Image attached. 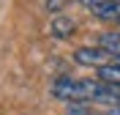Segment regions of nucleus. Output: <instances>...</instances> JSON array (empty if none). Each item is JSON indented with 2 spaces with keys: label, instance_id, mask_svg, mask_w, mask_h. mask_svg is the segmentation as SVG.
Masks as SVG:
<instances>
[{
  "label": "nucleus",
  "instance_id": "nucleus-1",
  "mask_svg": "<svg viewBox=\"0 0 120 115\" xmlns=\"http://www.w3.org/2000/svg\"><path fill=\"white\" fill-rule=\"evenodd\" d=\"M52 96L60 101H117L115 85L104 82V79H71V77L55 79Z\"/></svg>",
  "mask_w": 120,
  "mask_h": 115
},
{
  "label": "nucleus",
  "instance_id": "nucleus-2",
  "mask_svg": "<svg viewBox=\"0 0 120 115\" xmlns=\"http://www.w3.org/2000/svg\"><path fill=\"white\" fill-rule=\"evenodd\" d=\"M109 58H112V55L106 52L104 47H79L74 52V60L79 63V66H96V69L106 66Z\"/></svg>",
  "mask_w": 120,
  "mask_h": 115
},
{
  "label": "nucleus",
  "instance_id": "nucleus-3",
  "mask_svg": "<svg viewBox=\"0 0 120 115\" xmlns=\"http://www.w3.org/2000/svg\"><path fill=\"white\" fill-rule=\"evenodd\" d=\"M74 30H76V22L71 19V16L57 14L52 22H49V36H52V38H68Z\"/></svg>",
  "mask_w": 120,
  "mask_h": 115
},
{
  "label": "nucleus",
  "instance_id": "nucleus-4",
  "mask_svg": "<svg viewBox=\"0 0 120 115\" xmlns=\"http://www.w3.org/2000/svg\"><path fill=\"white\" fill-rule=\"evenodd\" d=\"M93 16L104 19V22H117L120 19V0H109V3H104V6L93 8Z\"/></svg>",
  "mask_w": 120,
  "mask_h": 115
},
{
  "label": "nucleus",
  "instance_id": "nucleus-5",
  "mask_svg": "<svg viewBox=\"0 0 120 115\" xmlns=\"http://www.w3.org/2000/svg\"><path fill=\"white\" fill-rule=\"evenodd\" d=\"M98 79H104V82H109V85H120V66L117 63H106V66H101L98 69Z\"/></svg>",
  "mask_w": 120,
  "mask_h": 115
},
{
  "label": "nucleus",
  "instance_id": "nucleus-6",
  "mask_svg": "<svg viewBox=\"0 0 120 115\" xmlns=\"http://www.w3.org/2000/svg\"><path fill=\"white\" fill-rule=\"evenodd\" d=\"M63 6H66V0H44V11H49L55 16H57V11H63Z\"/></svg>",
  "mask_w": 120,
  "mask_h": 115
},
{
  "label": "nucleus",
  "instance_id": "nucleus-7",
  "mask_svg": "<svg viewBox=\"0 0 120 115\" xmlns=\"http://www.w3.org/2000/svg\"><path fill=\"white\" fill-rule=\"evenodd\" d=\"M79 3H82L85 8H90V11H93V8H98V6H104V3H109V0H79Z\"/></svg>",
  "mask_w": 120,
  "mask_h": 115
},
{
  "label": "nucleus",
  "instance_id": "nucleus-8",
  "mask_svg": "<svg viewBox=\"0 0 120 115\" xmlns=\"http://www.w3.org/2000/svg\"><path fill=\"white\" fill-rule=\"evenodd\" d=\"M104 115H120V104H117V107H112V110H106Z\"/></svg>",
  "mask_w": 120,
  "mask_h": 115
},
{
  "label": "nucleus",
  "instance_id": "nucleus-9",
  "mask_svg": "<svg viewBox=\"0 0 120 115\" xmlns=\"http://www.w3.org/2000/svg\"><path fill=\"white\" fill-rule=\"evenodd\" d=\"M68 115H90V112H82V110H71Z\"/></svg>",
  "mask_w": 120,
  "mask_h": 115
},
{
  "label": "nucleus",
  "instance_id": "nucleus-10",
  "mask_svg": "<svg viewBox=\"0 0 120 115\" xmlns=\"http://www.w3.org/2000/svg\"><path fill=\"white\" fill-rule=\"evenodd\" d=\"M117 25H120V19H117Z\"/></svg>",
  "mask_w": 120,
  "mask_h": 115
}]
</instances>
